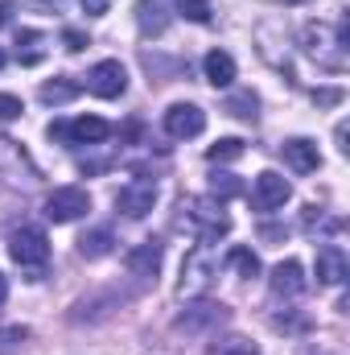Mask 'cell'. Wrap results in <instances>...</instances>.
Wrapping results in <instances>:
<instances>
[{"label": "cell", "instance_id": "7a4b0ae2", "mask_svg": "<svg viewBox=\"0 0 350 355\" xmlns=\"http://www.w3.org/2000/svg\"><path fill=\"white\" fill-rule=\"evenodd\" d=\"M301 50L322 67V71H347V50H350V25L347 17L338 25L326 21H309L301 29Z\"/></svg>", "mask_w": 350, "mask_h": 355}, {"label": "cell", "instance_id": "9c48e42d", "mask_svg": "<svg viewBox=\"0 0 350 355\" xmlns=\"http://www.w3.org/2000/svg\"><path fill=\"white\" fill-rule=\"evenodd\" d=\"M153 207H157V182H149V178H132L116 194V211H124L128 219H145Z\"/></svg>", "mask_w": 350, "mask_h": 355}, {"label": "cell", "instance_id": "e575fe53", "mask_svg": "<svg viewBox=\"0 0 350 355\" xmlns=\"http://www.w3.org/2000/svg\"><path fill=\"white\" fill-rule=\"evenodd\" d=\"M4 62H8V58H4V50H0V67H4Z\"/></svg>", "mask_w": 350, "mask_h": 355}, {"label": "cell", "instance_id": "8fae6325", "mask_svg": "<svg viewBox=\"0 0 350 355\" xmlns=\"http://www.w3.org/2000/svg\"><path fill=\"white\" fill-rule=\"evenodd\" d=\"M268 289H272V297H284V302L301 297V293L309 289V281H305V268H301V261H297V257L280 261V265L272 268V277H268Z\"/></svg>", "mask_w": 350, "mask_h": 355}, {"label": "cell", "instance_id": "277c9868", "mask_svg": "<svg viewBox=\"0 0 350 355\" xmlns=\"http://www.w3.org/2000/svg\"><path fill=\"white\" fill-rule=\"evenodd\" d=\"M8 257L29 272V281H37L42 268H46V261H50V240H46V232H42V227H21V232H12Z\"/></svg>", "mask_w": 350, "mask_h": 355}, {"label": "cell", "instance_id": "e0dca14e", "mask_svg": "<svg viewBox=\"0 0 350 355\" xmlns=\"http://www.w3.org/2000/svg\"><path fill=\"white\" fill-rule=\"evenodd\" d=\"M202 75H206L210 87H231V83H235V58H231L227 50H210V54L202 58Z\"/></svg>", "mask_w": 350, "mask_h": 355}, {"label": "cell", "instance_id": "52a82bcc", "mask_svg": "<svg viewBox=\"0 0 350 355\" xmlns=\"http://www.w3.org/2000/svg\"><path fill=\"white\" fill-rule=\"evenodd\" d=\"M50 137H58V141H71V145H103L107 137H111V124L103 120V116H79V120H58V124H50Z\"/></svg>", "mask_w": 350, "mask_h": 355}, {"label": "cell", "instance_id": "d4e9b609", "mask_svg": "<svg viewBox=\"0 0 350 355\" xmlns=\"http://www.w3.org/2000/svg\"><path fill=\"white\" fill-rule=\"evenodd\" d=\"M210 355H260V347L252 339H243V335H227V339L210 343Z\"/></svg>", "mask_w": 350, "mask_h": 355}, {"label": "cell", "instance_id": "6da1fadb", "mask_svg": "<svg viewBox=\"0 0 350 355\" xmlns=\"http://www.w3.org/2000/svg\"><path fill=\"white\" fill-rule=\"evenodd\" d=\"M177 211H181V215H177V223H181L198 244H219V240L231 232V215H227L223 198H214V194L181 198V207H177Z\"/></svg>", "mask_w": 350, "mask_h": 355}, {"label": "cell", "instance_id": "4316f807", "mask_svg": "<svg viewBox=\"0 0 350 355\" xmlns=\"http://www.w3.org/2000/svg\"><path fill=\"white\" fill-rule=\"evenodd\" d=\"M25 112V103L17 99V95H8V91H0V120H17Z\"/></svg>", "mask_w": 350, "mask_h": 355}, {"label": "cell", "instance_id": "44dd1931", "mask_svg": "<svg viewBox=\"0 0 350 355\" xmlns=\"http://www.w3.org/2000/svg\"><path fill=\"white\" fill-rule=\"evenodd\" d=\"M227 112H231L235 120L256 124V116H260V99H256V91H235V95L227 99Z\"/></svg>", "mask_w": 350, "mask_h": 355}, {"label": "cell", "instance_id": "7402d4cb", "mask_svg": "<svg viewBox=\"0 0 350 355\" xmlns=\"http://www.w3.org/2000/svg\"><path fill=\"white\" fill-rule=\"evenodd\" d=\"M227 265L235 268L239 277H260V257H256L248 244H235V248L227 252Z\"/></svg>", "mask_w": 350, "mask_h": 355}, {"label": "cell", "instance_id": "3957f363", "mask_svg": "<svg viewBox=\"0 0 350 355\" xmlns=\"http://www.w3.org/2000/svg\"><path fill=\"white\" fill-rule=\"evenodd\" d=\"M219 281V257L210 252V244H198L185 252L181 261V281H177V297L194 302V297H206Z\"/></svg>", "mask_w": 350, "mask_h": 355}, {"label": "cell", "instance_id": "f1b7e54d", "mask_svg": "<svg viewBox=\"0 0 350 355\" xmlns=\"http://www.w3.org/2000/svg\"><path fill=\"white\" fill-rule=\"evenodd\" d=\"M79 4H83V12H87V17H103V12L111 8V0H79Z\"/></svg>", "mask_w": 350, "mask_h": 355}, {"label": "cell", "instance_id": "4dcf8cb0", "mask_svg": "<svg viewBox=\"0 0 350 355\" xmlns=\"http://www.w3.org/2000/svg\"><path fill=\"white\" fill-rule=\"evenodd\" d=\"M12 21V0H0V29Z\"/></svg>", "mask_w": 350, "mask_h": 355}, {"label": "cell", "instance_id": "ba28073f", "mask_svg": "<svg viewBox=\"0 0 350 355\" xmlns=\"http://www.w3.org/2000/svg\"><path fill=\"white\" fill-rule=\"evenodd\" d=\"M87 91L99 95V99H120V95L128 91V71H124V62H120V58L95 62L91 75H87Z\"/></svg>", "mask_w": 350, "mask_h": 355}, {"label": "cell", "instance_id": "83f0119b", "mask_svg": "<svg viewBox=\"0 0 350 355\" xmlns=\"http://www.w3.org/2000/svg\"><path fill=\"white\" fill-rule=\"evenodd\" d=\"M62 42H66V50H75V54H79V50H87V46H91L83 29H62Z\"/></svg>", "mask_w": 350, "mask_h": 355}, {"label": "cell", "instance_id": "d6986e66", "mask_svg": "<svg viewBox=\"0 0 350 355\" xmlns=\"http://www.w3.org/2000/svg\"><path fill=\"white\" fill-rule=\"evenodd\" d=\"M116 248V236H111V227H95L87 236H79V257H87V261H99V257H107Z\"/></svg>", "mask_w": 350, "mask_h": 355}, {"label": "cell", "instance_id": "1f68e13d", "mask_svg": "<svg viewBox=\"0 0 350 355\" xmlns=\"http://www.w3.org/2000/svg\"><path fill=\"white\" fill-rule=\"evenodd\" d=\"M4 297H8V281H4V272H0V306H4Z\"/></svg>", "mask_w": 350, "mask_h": 355}, {"label": "cell", "instance_id": "30bf717a", "mask_svg": "<svg viewBox=\"0 0 350 355\" xmlns=\"http://www.w3.org/2000/svg\"><path fill=\"white\" fill-rule=\"evenodd\" d=\"M288 198H293V186H288L284 174H276V170L256 174V186H252V207L256 211H280Z\"/></svg>", "mask_w": 350, "mask_h": 355}, {"label": "cell", "instance_id": "5bb4252c", "mask_svg": "<svg viewBox=\"0 0 350 355\" xmlns=\"http://www.w3.org/2000/svg\"><path fill=\"white\" fill-rule=\"evenodd\" d=\"M347 272H350L347 252L338 244H322L317 248V285H342Z\"/></svg>", "mask_w": 350, "mask_h": 355}, {"label": "cell", "instance_id": "836d02e7", "mask_svg": "<svg viewBox=\"0 0 350 355\" xmlns=\"http://www.w3.org/2000/svg\"><path fill=\"white\" fill-rule=\"evenodd\" d=\"M280 4H305V0H280Z\"/></svg>", "mask_w": 350, "mask_h": 355}, {"label": "cell", "instance_id": "2e32d148", "mask_svg": "<svg viewBox=\"0 0 350 355\" xmlns=\"http://www.w3.org/2000/svg\"><path fill=\"white\" fill-rule=\"evenodd\" d=\"M136 25L145 37H161L169 29V0H140L136 4Z\"/></svg>", "mask_w": 350, "mask_h": 355}, {"label": "cell", "instance_id": "7c38bea8", "mask_svg": "<svg viewBox=\"0 0 350 355\" xmlns=\"http://www.w3.org/2000/svg\"><path fill=\"white\" fill-rule=\"evenodd\" d=\"M202 128H206V112H202L198 103H174V107L165 112V132H169L174 141L202 137Z\"/></svg>", "mask_w": 350, "mask_h": 355}, {"label": "cell", "instance_id": "f546056e", "mask_svg": "<svg viewBox=\"0 0 350 355\" xmlns=\"http://www.w3.org/2000/svg\"><path fill=\"white\" fill-rule=\"evenodd\" d=\"M313 99H317V103H338V99H342V91H338V87H326V91H313Z\"/></svg>", "mask_w": 350, "mask_h": 355}, {"label": "cell", "instance_id": "ffe728a7", "mask_svg": "<svg viewBox=\"0 0 350 355\" xmlns=\"http://www.w3.org/2000/svg\"><path fill=\"white\" fill-rule=\"evenodd\" d=\"M79 91H83V87H79L75 79H66V75H62V79H50V83H42V91H37V95H42V103H50V107H62V103H71Z\"/></svg>", "mask_w": 350, "mask_h": 355}, {"label": "cell", "instance_id": "d6a6232c", "mask_svg": "<svg viewBox=\"0 0 350 355\" xmlns=\"http://www.w3.org/2000/svg\"><path fill=\"white\" fill-rule=\"evenodd\" d=\"M301 355H330V352H313V347H309V352H301Z\"/></svg>", "mask_w": 350, "mask_h": 355}, {"label": "cell", "instance_id": "5b68a950", "mask_svg": "<svg viewBox=\"0 0 350 355\" xmlns=\"http://www.w3.org/2000/svg\"><path fill=\"white\" fill-rule=\"evenodd\" d=\"M91 211V194L83 186H58L50 198H46V219L50 223H75Z\"/></svg>", "mask_w": 350, "mask_h": 355}, {"label": "cell", "instance_id": "484cf974", "mask_svg": "<svg viewBox=\"0 0 350 355\" xmlns=\"http://www.w3.org/2000/svg\"><path fill=\"white\" fill-rule=\"evenodd\" d=\"M210 194L214 198H235V194H243V186H239L235 174H214L210 178Z\"/></svg>", "mask_w": 350, "mask_h": 355}, {"label": "cell", "instance_id": "4fadbf2b", "mask_svg": "<svg viewBox=\"0 0 350 355\" xmlns=\"http://www.w3.org/2000/svg\"><path fill=\"white\" fill-rule=\"evenodd\" d=\"M161 257H165V244H161V240H145V244H136V248L124 257V265H128L132 277H140V281H157Z\"/></svg>", "mask_w": 350, "mask_h": 355}, {"label": "cell", "instance_id": "cb8c5ba5", "mask_svg": "<svg viewBox=\"0 0 350 355\" xmlns=\"http://www.w3.org/2000/svg\"><path fill=\"white\" fill-rule=\"evenodd\" d=\"M174 8L185 17V21H194V25H210V21H214L210 0H174Z\"/></svg>", "mask_w": 350, "mask_h": 355}, {"label": "cell", "instance_id": "603a6c76", "mask_svg": "<svg viewBox=\"0 0 350 355\" xmlns=\"http://www.w3.org/2000/svg\"><path fill=\"white\" fill-rule=\"evenodd\" d=\"M243 157V141L239 137H223V141H214L210 149H206V162L210 166H219V162H239Z\"/></svg>", "mask_w": 350, "mask_h": 355}, {"label": "cell", "instance_id": "8992f818", "mask_svg": "<svg viewBox=\"0 0 350 355\" xmlns=\"http://www.w3.org/2000/svg\"><path fill=\"white\" fill-rule=\"evenodd\" d=\"M223 322H231V310L223 306V302H198L194 297V306H185L181 314H177V331H185V335H202V331H214V327H223Z\"/></svg>", "mask_w": 350, "mask_h": 355}, {"label": "cell", "instance_id": "ac0fdd59", "mask_svg": "<svg viewBox=\"0 0 350 355\" xmlns=\"http://www.w3.org/2000/svg\"><path fill=\"white\" fill-rule=\"evenodd\" d=\"M46 46H50L46 33H37V29H21V37H17V58H21L25 67H33V62L46 58Z\"/></svg>", "mask_w": 350, "mask_h": 355}, {"label": "cell", "instance_id": "9a60e30c", "mask_svg": "<svg viewBox=\"0 0 350 355\" xmlns=\"http://www.w3.org/2000/svg\"><path fill=\"white\" fill-rule=\"evenodd\" d=\"M284 162H288L297 174H313V170L322 166L317 141H309V137H293V141H284Z\"/></svg>", "mask_w": 350, "mask_h": 355}]
</instances>
